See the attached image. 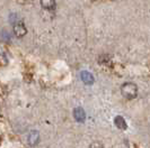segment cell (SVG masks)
<instances>
[{"label":"cell","instance_id":"obj_1","mask_svg":"<svg viewBox=\"0 0 150 148\" xmlns=\"http://www.w3.org/2000/svg\"><path fill=\"white\" fill-rule=\"evenodd\" d=\"M121 93L128 100H132L138 96V87L133 82H125L121 87Z\"/></svg>","mask_w":150,"mask_h":148},{"label":"cell","instance_id":"obj_2","mask_svg":"<svg viewBox=\"0 0 150 148\" xmlns=\"http://www.w3.org/2000/svg\"><path fill=\"white\" fill-rule=\"evenodd\" d=\"M13 30H14V34L17 37H19V38H22V37H24L27 34V28L25 27V25L23 22H19L14 24Z\"/></svg>","mask_w":150,"mask_h":148},{"label":"cell","instance_id":"obj_3","mask_svg":"<svg viewBox=\"0 0 150 148\" xmlns=\"http://www.w3.org/2000/svg\"><path fill=\"white\" fill-rule=\"evenodd\" d=\"M27 142H28V145L32 146V147L36 146L38 142H40V133H38V130H32V131H30L28 137H27Z\"/></svg>","mask_w":150,"mask_h":148},{"label":"cell","instance_id":"obj_4","mask_svg":"<svg viewBox=\"0 0 150 148\" xmlns=\"http://www.w3.org/2000/svg\"><path fill=\"white\" fill-rule=\"evenodd\" d=\"M74 118L77 122H85L86 120V112L81 107H77L74 109Z\"/></svg>","mask_w":150,"mask_h":148},{"label":"cell","instance_id":"obj_5","mask_svg":"<svg viewBox=\"0 0 150 148\" xmlns=\"http://www.w3.org/2000/svg\"><path fill=\"white\" fill-rule=\"evenodd\" d=\"M80 77H81V80L85 84H88V85H91L94 81H95V79H94V76L91 75V73H89L88 71H83L81 73H80Z\"/></svg>","mask_w":150,"mask_h":148},{"label":"cell","instance_id":"obj_6","mask_svg":"<svg viewBox=\"0 0 150 148\" xmlns=\"http://www.w3.org/2000/svg\"><path fill=\"white\" fill-rule=\"evenodd\" d=\"M114 124H115V126L117 127L119 129H121V130H125L127 127H128L125 119L123 118L122 116H116V117L114 118Z\"/></svg>","mask_w":150,"mask_h":148},{"label":"cell","instance_id":"obj_7","mask_svg":"<svg viewBox=\"0 0 150 148\" xmlns=\"http://www.w3.org/2000/svg\"><path fill=\"white\" fill-rule=\"evenodd\" d=\"M55 5V0H41V6L46 10H53Z\"/></svg>","mask_w":150,"mask_h":148},{"label":"cell","instance_id":"obj_8","mask_svg":"<svg viewBox=\"0 0 150 148\" xmlns=\"http://www.w3.org/2000/svg\"><path fill=\"white\" fill-rule=\"evenodd\" d=\"M89 148H104V145H103V142L102 141H93L91 144L89 145Z\"/></svg>","mask_w":150,"mask_h":148}]
</instances>
